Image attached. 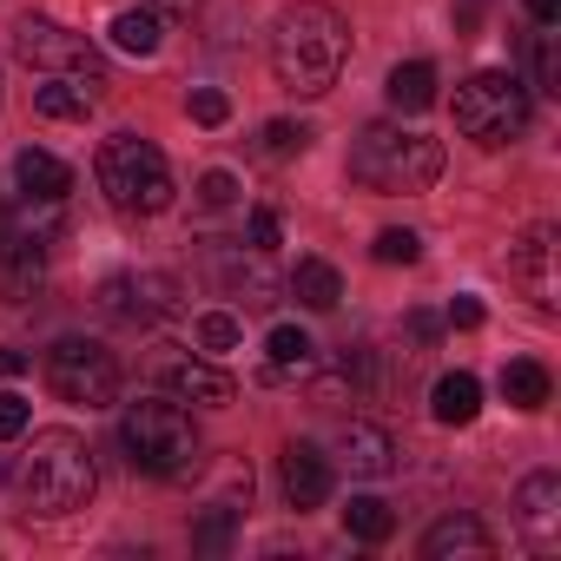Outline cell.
Masks as SVG:
<instances>
[{"label":"cell","mask_w":561,"mask_h":561,"mask_svg":"<svg viewBox=\"0 0 561 561\" xmlns=\"http://www.w3.org/2000/svg\"><path fill=\"white\" fill-rule=\"evenodd\" d=\"M344 60H351V27H344L337 8L298 0V8L277 14V27H271V73H277L285 93H305V100L331 93Z\"/></svg>","instance_id":"cell-1"},{"label":"cell","mask_w":561,"mask_h":561,"mask_svg":"<svg viewBox=\"0 0 561 561\" xmlns=\"http://www.w3.org/2000/svg\"><path fill=\"white\" fill-rule=\"evenodd\" d=\"M100 489V469H93V449L73 436V430H34V449L21 462V495L34 515H73L87 508Z\"/></svg>","instance_id":"cell-2"},{"label":"cell","mask_w":561,"mask_h":561,"mask_svg":"<svg viewBox=\"0 0 561 561\" xmlns=\"http://www.w3.org/2000/svg\"><path fill=\"white\" fill-rule=\"evenodd\" d=\"M351 179L370 192H430L443 179V139L403 126H364L351 146Z\"/></svg>","instance_id":"cell-3"},{"label":"cell","mask_w":561,"mask_h":561,"mask_svg":"<svg viewBox=\"0 0 561 561\" xmlns=\"http://www.w3.org/2000/svg\"><path fill=\"white\" fill-rule=\"evenodd\" d=\"M100 192L126 211V218H152L172 205V165L152 139L139 133H113L100 146Z\"/></svg>","instance_id":"cell-4"},{"label":"cell","mask_w":561,"mask_h":561,"mask_svg":"<svg viewBox=\"0 0 561 561\" xmlns=\"http://www.w3.org/2000/svg\"><path fill=\"white\" fill-rule=\"evenodd\" d=\"M119 449L139 476H185L198 462V430L179 403H133L119 416Z\"/></svg>","instance_id":"cell-5"},{"label":"cell","mask_w":561,"mask_h":561,"mask_svg":"<svg viewBox=\"0 0 561 561\" xmlns=\"http://www.w3.org/2000/svg\"><path fill=\"white\" fill-rule=\"evenodd\" d=\"M528 126V87L515 73H476L456 87V133L476 146H508Z\"/></svg>","instance_id":"cell-6"},{"label":"cell","mask_w":561,"mask_h":561,"mask_svg":"<svg viewBox=\"0 0 561 561\" xmlns=\"http://www.w3.org/2000/svg\"><path fill=\"white\" fill-rule=\"evenodd\" d=\"M47 383L60 403H87V410H106L119 397V357L93 337H60L47 351Z\"/></svg>","instance_id":"cell-7"},{"label":"cell","mask_w":561,"mask_h":561,"mask_svg":"<svg viewBox=\"0 0 561 561\" xmlns=\"http://www.w3.org/2000/svg\"><path fill=\"white\" fill-rule=\"evenodd\" d=\"M14 54H21L27 67H41V73H73V80L106 87V60L93 54V41H87V34H73V27H60V21L27 14V21L14 27Z\"/></svg>","instance_id":"cell-8"},{"label":"cell","mask_w":561,"mask_h":561,"mask_svg":"<svg viewBox=\"0 0 561 561\" xmlns=\"http://www.w3.org/2000/svg\"><path fill=\"white\" fill-rule=\"evenodd\" d=\"M179 285L165 271H119V277H106L100 285V311L106 318H119V324H152V318H165L179 298H172Z\"/></svg>","instance_id":"cell-9"},{"label":"cell","mask_w":561,"mask_h":561,"mask_svg":"<svg viewBox=\"0 0 561 561\" xmlns=\"http://www.w3.org/2000/svg\"><path fill=\"white\" fill-rule=\"evenodd\" d=\"M152 377L179 397V403H205V410H225L231 397H238V383L225 377V370H211V364H198V357H179L172 344H159V357H152Z\"/></svg>","instance_id":"cell-10"},{"label":"cell","mask_w":561,"mask_h":561,"mask_svg":"<svg viewBox=\"0 0 561 561\" xmlns=\"http://www.w3.org/2000/svg\"><path fill=\"white\" fill-rule=\"evenodd\" d=\"M515 522H522V535H528L535 548H561V476H554V469L522 476V489H515Z\"/></svg>","instance_id":"cell-11"},{"label":"cell","mask_w":561,"mask_h":561,"mask_svg":"<svg viewBox=\"0 0 561 561\" xmlns=\"http://www.w3.org/2000/svg\"><path fill=\"white\" fill-rule=\"evenodd\" d=\"M277 476H285V495L291 508H318L331 495V456L318 443H285V462H277Z\"/></svg>","instance_id":"cell-12"},{"label":"cell","mask_w":561,"mask_h":561,"mask_svg":"<svg viewBox=\"0 0 561 561\" xmlns=\"http://www.w3.org/2000/svg\"><path fill=\"white\" fill-rule=\"evenodd\" d=\"M508 271H515V285H522L541 311H554V231H548V225H535V231L515 244Z\"/></svg>","instance_id":"cell-13"},{"label":"cell","mask_w":561,"mask_h":561,"mask_svg":"<svg viewBox=\"0 0 561 561\" xmlns=\"http://www.w3.org/2000/svg\"><path fill=\"white\" fill-rule=\"evenodd\" d=\"M495 541L476 515H443L430 535H423V561H489Z\"/></svg>","instance_id":"cell-14"},{"label":"cell","mask_w":561,"mask_h":561,"mask_svg":"<svg viewBox=\"0 0 561 561\" xmlns=\"http://www.w3.org/2000/svg\"><path fill=\"white\" fill-rule=\"evenodd\" d=\"M100 93H106V87H93V80L47 73V80L34 87V113H41V119H87V113L100 106Z\"/></svg>","instance_id":"cell-15"},{"label":"cell","mask_w":561,"mask_h":561,"mask_svg":"<svg viewBox=\"0 0 561 561\" xmlns=\"http://www.w3.org/2000/svg\"><path fill=\"white\" fill-rule=\"evenodd\" d=\"M337 462H344L351 476H390V469H397V443H390V430H377V423H351Z\"/></svg>","instance_id":"cell-16"},{"label":"cell","mask_w":561,"mask_h":561,"mask_svg":"<svg viewBox=\"0 0 561 561\" xmlns=\"http://www.w3.org/2000/svg\"><path fill=\"white\" fill-rule=\"evenodd\" d=\"M14 179H21V198H67L73 192V165L54 159V152H41V146H27L14 159Z\"/></svg>","instance_id":"cell-17"},{"label":"cell","mask_w":561,"mask_h":561,"mask_svg":"<svg viewBox=\"0 0 561 561\" xmlns=\"http://www.w3.org/2000/svg\"><path fill=\"white\" fill-rule=\"evenodd\" d=\"M430 416H436V423H449V430L476 423V416H482V383H476L469 370L436 377V390H430Z\"/></svg>","instance_id":"cell-18"},{"label":"cell","mask_w":561,"mask_h":561,"mask_svg":"<svg viewBox=\"0 0 561 561\" xmlns=\"http://www.w3.org/2000/svg\"><path fill=\"white\" fill-rule=\"evenodd\" d=\"M318 364V344L298 331V324H277L271 337H264V370L277 377V383H291V377H305Z\"/></svg>","instance_id":"cell-19"},{"label":"cell","mask_w":561,"mask_h":561,"mask_svg":"<svg viewBox=\"0 0 561 561\" xmlns=\"http://www.w3.org/2000/svg\"><path fill=\"white\" fill-rule=\"evenodd\" d=\"M305 311H337V298H344V277H337V264H324V257H298V271H291V285H285Z\"/></svg>","instance_id":"cell-20"},{"label":"cell","mask_w":561,"mask_h":561,"mask_svg":"<svg viewBox=\"0 0 561 561\" xmlns=\"http://www.w3.org/2000/svg\"><path fill=\"white\" fill-rule=\"evenodd\" d=\"M106 34H113V47H119V54H139V60H146V54H159V34H165V21H159L152 8H119Z\"/></svg>","instance_id":"cell-21"},{"label":"cell","mask_w":561,"mask_h":561,"mask_svg":"<svg viewBox=\"0 0 561 561\" xmlns=\"http://www.w3.org/2000/svg\"><path fill=\"white\" fill-rule=\"evenodd\" d=\"M383 93H390L397 113H423V106H436V67H430V60H403Z\"/></svg>","instance_id":"cell-22"},{"label":"cell","mask_w":561,"mask_h":561,"mask_svg":"<svg viewBox=\"0 0 561 561\" xmlns=\"http://www.w3.org/2000/svg\"><path fill=\"white\" fill-rule=\"evenodd\" d=\"M502 397H508L515 410H548V397H554V377H548L535 357H515V364L502 370Z\"/></svg>","instance_id":"cell-23"},{"label":"cell","mask_w":561,"mask_h":561,"mask_svg":"<svg viewBox=\"0 0 561 561\" xmlns=\"http://www.w3.org/2000/svg\"><path fill=\"white\" fill-rule=\"evenodd\" d=\"M390 528H397L390 502H377V495H351V508H344V535H351V541H390Z\"/></svg>","instance_id":"cell-24"},{"label":"cell","mask_w":561,"mask_h":561,"mask_svg":"<svg viewBox=\"0 0 561 561\" xmlns=\"http://www.w3.org/2000/svg\"><path fill=\"white\" fill-rule=\"evenodd\" d=\"M238 515H244V508L211 502V508L198 515V528H192V548H198V554H225V548H231V535H238Z\"/></svg>","instance_id":"cell-25"},{"label":"cell","mask_w":561,"mask_h":561,"mask_svg":"<svg viewBox=\"0 0 561 561\" xmlns=\"http://www.w3.org/2000/svg\"><path fill=\"white\" fill-rule=\"evenodd\" d=\"M311 146V126H298V119H271L264 133H257V152L264 159H298Z\"/></svg>","instance_id":"cell-26"},{"label":"cell","mask_w":561,"mask_h":561,"mask_svg":"<svg viewBox=\"0 0 561 561\" xmlns=\"http://www.w3.org/2000/svg\"><path fill=\"white\" fill-rule=\"evenodd\" d=\"M264 251H251V264H231V285L244 291V305H277V285H271V271L257 264Z\"/></svg>","instance_id":"cell-27"},{"label":"cell","mask_w":561,"mask_h":561,"mask_svg":"<svg viewBox=\"0 0 561 561\" xmlns=\"http://www.w3.org/2000/svg\"><path fill=\"white\" fill-rule=\"evenodd\" d=\"M238 337H244V324H238L231 311H205V318H198V344H205L211 357H218V351H238Z\"/></svg>","instance_id":"cell-28"},{"label":"cell","mask_w":561,"mask_h":561,"mask_svg":"<svg viewBox=\"0 0 561 561\" xmlns=\"http://www.w3.org/2000/svg\"><path fill=\"white\" fill-rule=\"evenodd\" d=\"M185 113H192L198 126H225V119H231V100H225L218 87H192V93H185Z\"/></svg>","instance_id":"cell-29"},{"label":"cell","mask_w":561,"mask_h":561,"mask_svg":"<svg viewBox=\"0 0 561 561\" xmlns=\"http://www.w3.org/2000/svg\"><path fill=\"white\" fill-rule=\"evenodd\" d=\"M370 251H377V264H416L423 257V238L416 231H377Z\"/></svg>","instance_id":"cell-30"},{"label":"cell","mask_w":561,"mask_h":561,"mask_svg":"<svg viewBox=\"0 0 561 561\" xmlns=\"http://www.w3.org/2000/svg\"><path fill=\"white\" fill-rule=\"evenodd\" d=\"M535 87H541V93H561V54H554V34H535Z\"/></svg>","instance_id":"cell-31"},{"label":"cell","mask_w":561,"mask_h":561,"mask_svg":"<svg viewBox=\"0 0 561 561\" xmlns=\"http://www.w3.org/2000/svg\"><path fill=\"white\" fill-rule=\"evenodd\" d=\"M27 423H34L27 397H14V390H0V443H14V436H27Z\"/></svg>","instance_id":"cell-32"},{"label":"cell","mask_w":561,"mask_h":561,"mask_svg":"<svg viewBox=\"0 0 561 561\" xmlns=\"http://www.w3.org/2000/svg\"><path fill=\"white\" fill-rule=\"evenodd\" d=\"M231 198H238V179H231V172H205V179H198V205H211V211H225Z\"/></svg>","instance_id":"cell-33"},{"label":"cell","mask_w":561,"mask_h":561,"mask_svg":"<svg viewBox=\"0 0 561 561\" xmlns=\"http://www.w3.org/2000/svg\"><path fill=\"white\" fill-rule=\"evenodd\" d=\"M271 244H277V211L257 205V211H251V251H271Z\"/></svg>","instance_id":"cell-34"},{"label":"cell","mask_w":561,"mask_h":561,"mask_svg":"<svg viewBox=\"0 0 561 561\" xmlns=\"http://www.w3.org/2000/svg\"><path fill=\"white\" fill-rule=\"evenodd\" d=\"M449 324L456 331H476L482 324V298H449Z\"/></svg>","instance_id":"cell-35"},{"label":"cell","mask_w":561,"mask_h":561,"mask_svg":"<svg viewBox=\"0 0 561 561\" xmlns=\"http://www.w3.org/2000/svg\"><path fill=\"white\" fill-rule=\"evenodd\" d=\"M198 8H205V0H152V14H159V21H192Z\"/></svg>","instance_id":"cell-36"},{"label":"cell","mask_w":561,"mask_h":561,"mask_svg":"<svg viewBox=\"0 0 561 561\" xmlns=\"http://www.w3.org/2000/svg\"><path fill=\"white\" fill-rule=\"evenodd\" d=\"M27 364H34L27 351H14V344H0V383H8V377H21Z\"/></svg>","instance_id":"cell-37"},{"label":"cell","mask_w":561,"mask_h":561,"mask_svg":"<svg viewBox=\"0 0 561 561\" xmlns=\"http://www.w3.org/2000/svg\"><path fill=\"white\" fill-rule=\"evenodd\" d=\"M522 8H528L535 27H554V21H561V0H522Z\"/></svg>","instance_id":"cell-38"},{"label":"cell","mask_w":561,"mask_h":561,"mask_svg":"<svg viewBox=\"0 0 561 561\" xmlns=\"http://www.w3.org/2000/svg\"><path fill=\"white\" fill-rule=\"evenodd\" d=\"M469 8H476V0H469Z\"/></svg>","instance_id":"cell-39"}]
</instances>
